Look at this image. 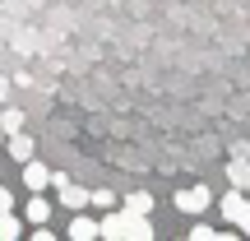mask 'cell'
Here are the masks:
<instances>
[{
  "label": "cell",
  "instance_id": "cell-9",
  "mask_svg": "<svg viewBox=\"0 0 250 241\" xmlns=\"http://www.w3.org/2000/svg\"><path fill=\"white\" fill-rule=\"evenodd\" d=\"M125 209H130V214H153V195L148 190H134V195L125 199Z\"/></svg>",
  "mask_w": 250,
  "mask_h": 241
},
{
  "label": "cell",
  "instance_id": "cell-6",
  "mask_svg": "<svg viewBox=\"0 0 250 241\" xmlns=\"http://www.w3.org/2000/svg\"><path fill=\"white\" fill-rule=\"evenodd\" d=\"M56 190H61V204H65V209H83V204H88V190H83V186H74L70 176H65Z\"/></svg>",
  "mask_w": 250,
  "mask_h": 241
},
{
  "label": "cell",
  "instance_id": "cell-11",
  "mask_svg": "<svg viewBox=\"0 0 250 241\" xmlns=\"http://www.w3.org/2000/svg\"><path fill=\"white\" fill-rule=\"evenodd\" d=\"M70 237H74V241L98 237V223H93V218H74V223H70Z\"/></svg>",
  "mask_w": 250,
  "mask_h": 241
},
{
  "label": "cell",
  "instance_id": "cell-4",
  "mask_svg": "<svg viewBox=\"0 0 250 241\" xmlns=\"http://www.w3.org/2000/svg\"><path fill=\"white\" fill-rule=\"evenodd\" d=\"M23 186H28V190H46V186H51V172H46V162H37V158L23 162Z\"/></svg>",
  "mask_w": 250,
  "mask_h": 241
},
{
  "label": "cell",
  "instance_id": "cell-2",
  "mask_svg": "<svg viewBox=\"0 0 250 241\" xmlns=\"http://www.w3.org/2000/svg\"><path fill=\"white\" fill-rule=\"evenodd\" d=\"M208 199H213V195H208L204 186H186V190H176V209H181V214H204Z\"/></svg>",
  "mask_w": 250,
  "mask_h": 241
},
{
  "label": "cell",
  "instance_id": "cell-5",
  "mask_svg": "<svg viewBox=\"0 0 250 241\" xmlns=\"http://www.w3.org/2000/svg\"><path fill=\"white\" fill-rule=\"evenodd\" d=\"M5 144H9V158H14V162H28V158H33V139H28L23 130H9Z\"/></svg>",
  "mask_w": 250,
  "mask_h": 241
},
{
  "label": "cell",
  "instance_id": "cell-12",
  "mask_svg": "<svg viewBox=\"0 0 250 241\" xmlns=\"http://www.w3.org/2000/svg\"><path fill=\"white\" fill-rule=\"evenodd\" d=\"M19 232H23V227H19V218H14V209H9V214H0V241H14Z\"/></svg>",
  "mask_w": 250,
  "mask_h": 241
},
{
  "label": "cell",
  "instance_id": "cell-7",
  "mask_svg": "<svg viewBox=\"0 0 250 241\" xmlns=\"http://www.w3.org/2000/svg\"><path fill=\"white\" fill-rule=\"evenodd\" d=\"M227 181H232L236 190H250V158H232L227 162Z\"/></svg>",
  "mask_w": 250,
  "mask_h": 241
},
{
  "label": "cell",
  "instance_id": "cell-14",
  "mask_svg": "<svg viewBox=\"0 0 250 241\" xmlns=\"http://www.w3.org/2000/svg\"><path fill=\"white\" fill-rule=\"evenodd\" d=\"M190 237H199V241H204V237H218V232H213L208 223H195V227H190Z\"/></svg>",
  "mask_w": 250,
  "mask_h": 241
},
{
  "label": "cell",
  "instance_id": "cell-15",
  "mask_svg": "<svg viewBox=\"0 0 250 241\" xmlns=\"http://www.w3.org/2000/svg\"><path fill=\"white\" fill-rule=\"evenodd\" d=\"M9 209H14V195H9V190L0 186V214H9Z\"/></svg>",
  "mask_w": 250,
  "mask_h": 241
},
{
  "label": "cell",
  "instance_id": "cell-13",
  "mask_svg": "<svg viewBox=\"0 0 250 241\" xmlns=\"http://www.w3.org/2000/svg\"><path fill=\"white\" fill-rule=\"evenodd\" d=\"M88 199H93V204H98V209H111V199H116V195H111V190H93Z\"/></svg>",
  "mask_w": 250,
  "mask_h": 241
},
{
  "label": "cell",
  "instance_id": "cell-8",
  "mask_svg": "<svg viewBox=\"0 0 250 241\" xmlns=\"http://www.w3.org/2000/svg\"><path fill=\"white\" fill-rule=\"evenodd\" d=\"M28 218H33V223H46V218H51V209H46L42 190H33V199H28Z\"/></svg>",
  "mask_w": 250,
  "mask_h": 241
},
{
  "label": "cell",
  "instance_id": "cell-1",
  "mask_svg": "<svg viewBox=\"0 0 250 241\" xmlns=\"http://www.w3.org/2000/svg\"><path fill=\"white\" fill-rule=\"evenodd\" d=\"M218 209H223V218H227V223H236V227L250 223V199H246V190H236V186L223 195V204H218Z\"/></svg>",
  "mask_w": 250,
  "mask_h": 241
},
{
  "label": "cell",
  "instance_id": "cell-16",
  "mask_svg": "<svg viewBox=\"0 0 250 241\" xmlns=\"http://www.w3.org/2000/svg\"><path fill=\"white\" fill-rule=\"evenodd\" d=\"M241 232H246V237H250V223H246V227H241Z\"/></svg>",
  "mask_w": 250,
  "mask_h": 241
},
{
  "label": "cell",
  "instance_id": "cell-10",
  "mask_svg": "<svg viewBox=\"0 0 250 241\" xmlns=\"http://www.w3.org/2000/svg\"><path fill=\"white\" fill-rule=\"evenodd\" d=\"M9 130H23V111H19V107L0 111V134H9Z\"/></svg>",
  "mask_w": 250,
  "mask_h": 241
},
{
  "label": "cell",
  "instance_id": "cell-3",
  "mask_svg": "<svg viewBox=\"0 0 250 241\" xmlns=\"http://www.w3.org/2000/svg\"><path fill=\"white\" fill-rule=\"evenodd\" d=\"M125 227H130V209H121V214H107L98 223V237H107V241H125Z\"/></svg>",
  "mask_w": 250,
  "mask_h": 241
}]
</instances>
